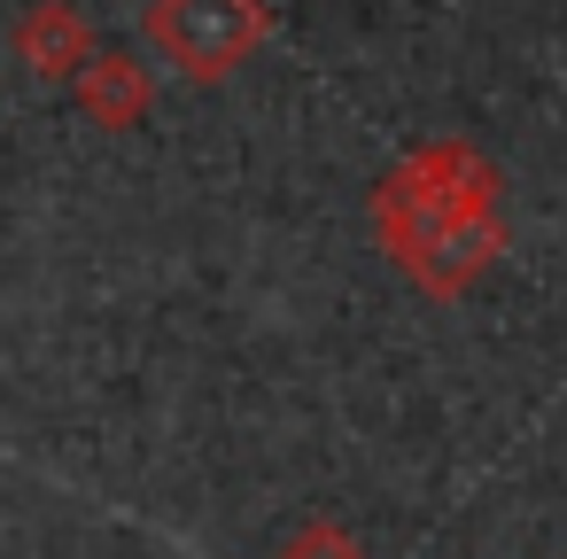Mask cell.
Returning a JSON list of instances; mask_svg holds the SVG:
<instances>
[{
    "label": "cell",
    "mask_w": 567,
    "mask_h": 559,
    "mask_svg": "<svg viewBox=\"0 0 567 559\" xmlns=\"http://www.w3.org/2000/svg\"><path fill=\"white\" fill-rule=\"evenodd\" d=\"M381 241L427 296L474 288L505 249V187H497V172L458 141L420 148L381 187Z\"/></svg>",
    "instance_id": "1"
},
{
    "label": "cell",
    "mask_w": 567,
    "mask_h": 559,
    "mask_svg": "<svg viewBox=\"0 0 567 559\" xmlns=\"http://www.w3.org/2000/svg\"><path fill=\"white\" fill-rule=\"evenodd\" d=\"M17 55L40 79H79L94 63V32H86V17L71 0H40V9H24V24H17Z\"/></svg>",
    "instance_id": "3"
},
{
    "label": "cell",
    "mask_w": 567,
    "mask_h": 559,
    "mask_svg": "<svg viewBox=\"0 0 567 559\" xmlns=\"http://www.w3.org/2000/svg\"><path fill=\"white\" fill-rule=\"evenodd\" d=\"M79 110H86L94 125H110V133H133V125L148 117V71H141L133 55L86 63V71H79Z\"/></svg>",
    "instance_id": "4"
},
{
    "label": "cell",
    "mask_w": 567,
    "mask_h": 559,
    "mask_svg": "<svg viewBox=\"0 0 567 559\" xmlns=\"http://www.w3.org/2000/svg\"><path fill=\"white\" fill-rule=\"evenodd\" d=\"M265 0H156L148 40L187 71V79H226L257 40H265Z\"/></svg>",
    "instance_id": "2"
},
{
    "label": "cell",
    "mask_w": 567,
    "mask_h": 559,
    "mask_svg": "<svg viewBox=\"0 0 567 559\" xmlns=\"http://www.w3.org/2000/svg\"><path fill=\"white\" fill-rule=\"evenodd\" d=\"M280 559H365V551H358L334 520H311L303 536H288V551H280Z\"/></svg>",
    "instance_id": "5"
}]
</instances>
